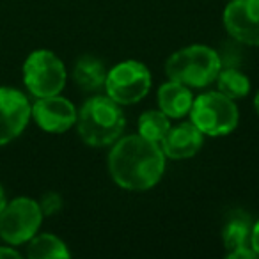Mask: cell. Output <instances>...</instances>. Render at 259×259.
<instances>
[{
    "mask_svg": "<svg viewBox=\"0 0 259 259\" xmlns=\"http://www.w3.org/2000/svg\"><path fill=\"white\" fill-rule=\"evenodd\" d=\"M170 130V117H167L162 110H148L139 117V135L151 142H160Z\"/></svg>",
    "mask_w": 259,
    "mask_h": 259,
    "instance_id": "obj_17",
    "label": "cell"
},
{
    "mask_svg": "<svg viewBox=\"0 0 259 259\" xmlns=\"http://www.w3.org/2000/svg\"><path fill=\"white\" fill-rule=\"evenodd\" d=\"M68 80L66 66L54 52L36 50L23 62V83L36 98L61 94Z\"/></svg>",
    "mask_w": 259,
    "mask_h": 259,
    "instance_id": "obj_5",
    "label": "cell"
},
{
    "mask_svg": "<svg viewBox=\"0 0 259 259\" xmlns=\"http://www.w3.org/2000/svg\"><path fill=\"white\" fill-rule=\"evenodd\" d=\"M252 222L250 215L241 209H233L224 224L222 240L229 259H255L257 254L252 248Z\"/></svg>",
    "mask_w": 259,
    "mask_h": 259,
    "instance_id": "obj_11",
    "label": "cell"
},
{
    "mask_svg": "<svg viewBox=\"0 0 259 259\" xmlns=\"http://www.w3.org/2000/svg\"><path fill=\"white\" fill-rule=\"evenodd\" d=\"M250 243H252V248L255 250L259 257V220L254 222V227H252V238H250Z\"/></svg>",
    "mask_w": 259,
    "mask_h": 259,
    "instance_id": "obj_20",
    "label": "cell"
},
{
    "mask_svg": "<svg viewBox=\"0 0 259 259\" xmlns=\"http://www.w3.org/2000/svg\"><path fill=\"white\" fill-rule=\"evenodd\" d=\"M126 126L121 105L108 96L89 98L76 115L78 135L91 148H105L117 141Z\"/></svg>",
    "mask_w": 259,
    "mask_h": 259,
    "instance_id": "obj_2",
    "label": "cell"
},
{
    "mask_svg": "<svg viewBox=\"0 0 259 259\" xmlns=\"http://www.w3.org/2000/svg\"><path fill=\"white\" fill-rule=\"evenodd\" d=\"M2 257H15V259H18V257H22V254H20L18 250H16L13 245H0V259Z\"/></svg>",
    "mask_w": 259,
    "mask_h": 259,
    "instance_id": "obj_19",
    "label": "cell"
},
{
    "mask_svg": "<svg viewBox=\"0 0 259 259\" xmlns=\"http://www.w3.org/2000/svg\"><path fill=\"white\" fill-rule=\"evenodd\" d=\"M204 135L197 130L194 122H181L178 126H170L163 141L160 142L163 155L170 160H185L197 155L202 146Z\"/></svg>",
    "mask_w": 259,
    "mask_h": 259,
    "instance_id": "obj_12",
    "label": "cell"
},
{
    "mask_svg": "<svg viewBox=\"0 0 259 259\" xmlns=\"http://www.w3.org/2000/svg\"><path fill=\"white\" fill-rule=\"evenodd\" d=\"M254 107H255V112H257V115H259V93L255 94V98H254Z\"/></svg>",
    "mask_w": 259,
    "mask_h": 259,
    "instance_id": "obj_22",
    "label": "cell"
},
{
    "mask_svg": "<svg viewBox=\"0 0 259 259\" xmlns=\"http://www.w3.org/2000/svg\"><path fill=\"white\" fill-rule=\"evenodd\" d=\"M194 96L190 93V87L183 85L180 82L169 80L158 89V107L167 117L181 119L190 114Z\"/></svg>",
    "mask_w": 259,
    "mask_h": 259,
    "instance_id": "obj_13",
    "label": "cell"
},
{
    "mask_svg": "<svg viewBox=\"0 0 259 259\" xmlns=\"http://www.w3.org/2000/svg\"><path fill=\"white\" fill-rule=\"evenodd\" d=\"M190 121L202 135L224 137L233 134L240 121V112L234 100L219 91H208L194 98L190 108Z\"/></svg>",
    "mask_w": 259,
    "mask_h": 259,
    "instance_id": "obj_4",
    "label": "cell"
},
{
    "mask_svg": "<svg viewBox=\"0 0 259 259\" xmlns=\"http://www.w3.org/2000/svg\"><path fill=\"white\" fill-rule=\"evenodd\" d=\"M32 117L29 98L15 87H0V146L18 139Z\"/></svg>",
    "mask_w": 259,
    "mask_h": 259,
    "instance_id": "obj_8",
    "label": "cell"
},
{
    "mask_svg": "<svg viewBox=\"0 0 259 259\" xmlns=\"http://www.w3.org/2000/svg\"><path fill=\"white\" fill-rule=\"evenodd\" d=\"M224 27L236 43L259 47V0H231L224 9Z\"/></svg>",
    "mask_w": 259,
    "mask_h": 259,
    "instance_id": "obj_9",
    "label": "cell"
},
{
    "mask_svg": "<svg viewBox=\"0 0 259 259\" xmlns=\"http://www.w3.org/2000/svg\"><path fill=\"white\" fill-rule=\"evenodd\" d=\"M39 208L43 211V217H52L55 213H59L62 209V197L57 192H47V194L41 197Z\"/></svg>",
    "mask_w": 259,
    "mask_h": 259,
    "instance_id": "obj_18",
    "label": "cell"
},
{
    "mask_svg": "<svg viewBox=\"0 0 259 259\" xmlns=\"http://www.w3.org/2000/svg\"><path fill=\"white\" fill-rule=\"evenodd\" d=\"M76 108L61 94L37 98L32 105V119L47 134H64L76 124Z\"/></svg>",
    "mask_w": 259,
    "mask_h": 259,
    "instance_id": "obj_10",
    "label": "cell"
},
{
    "mask_svg": "<svg viewBox=\"0 0 259 259\" xmlns=\"http://www.w3.org/2000/svg\"><path fill=\"white\" fill-rule=\"evenodd\" d=\"M222 69L219 52L206 45H190L174 52L165 62V75L169 80L187 87L201 89L213 83Z\"/></svg>",
    "mask_w": 259,
    "mask_h": 259,
    "instance_id": "obj_3",
    "label": "cell"
},
{
    "mask_svg": "<svg viewBox=\"0 0 259 259\" xmlns=\"http://www.w3.org/2000/svg\"><path fill=\"white\" fill-rule=\"evenodd\" d=\"M43 211L39 202L30 197L8 201L0 213V238L9 245H23L39 231Z\"/></svg>",
    "mask_w": 259,
    "mask_h": 259,
    "instance_id": "obj_6",
    "label": "cell"
},
{
    "mask_svg": "<svg viewBox=\"0 0 259 259\" xmlns=\"http://www.w3.org/2000/svg\"><path fill=\"white\" fill-rule=\"evenodd\" d=\"M107 73L108 71L101 59L94 55H82L73 68V80L83 91H98L105 85Z\"/></svg>",
    "mask_w": 259,
    "mask_h": 259,
    "instance_id": "obj_14",
    "label": "cell"
},
{
    "mask_svg": "<svg viewBox=\"0 0 259 259\" xmlns=\"http://www.w3.org/2000/svg\"><path fill=\"white\" fill-rule=\"evenodd\" d=\"M8 204V199H6V192H4V187L0 185V213L4 209V206Z\"/></svg>",
    "mask_w": 259,
    "mask_h": 259,
    "instance_id": "obj_21",
    "label": "cell"
},
{
    "mask_svg": "<svg viewBox=\"0 0 259 259\" xmlns=\"http://www.w3.org/2000/svg\"><path fill=\"white\" fill-rule=\"evenodd\" d=\"M27 243V255L30 259H68L71 255L64 241L50 233L34 234Z\"/></svg>",
    "mask_w": 259,
    "mask_h": 259,
    "instance_id": "obj_15",
    "label": "cell"
},
{
    "mask_svg": "<svg viewBox=\"0 0 259 259\" xmlns=\"http://www.w3.org/2000/svg\"><path fill=\"white\" fill-rule=\"evenodd\" d=\"M107 96L119 105H134L148 96L151 89V71L139 61H124L107 73Z\"/></svg>",
    "mask_w": 259,
    "mask_h": 259,
    "instance_id": "obj_7",
    "label": "cell"
},
{
    "mask_svg": "<svg viewBox=\"0 0 259 259\" xmlns=\"http://www.w3.org/2000/svg\"><path fill=\"white\" fill-rule=\"evenodd\" d=\"M215 82L219 87V93H222L224 96L231 98V100L245 98L250 91V80L234 66H227V68L220 69Z\"/></svg>",
    "mask_w": 259,
    "mask_h": 259,
    "instance_id": "obj_16",
    "label": "cell"
},
{
    "mask_svg": "<svg viewBox=\"0 0 259 259\" xmlns=\"http://www.w3.org/2000/svg\"><path fill=\"white\" fill-rule=\"evenodd\" d=\"M108 170L114 183L122 190L146 192L162 180L165 155L160 144L142 135L119 137L108 155Z\"/></svg>",
    "mask_w": 259,
    "mask_h": 259,
    "instance_id": "obj_1",
    "label": "cell"
}]
</instances>
